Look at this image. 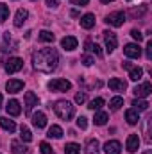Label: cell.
Listing matches in <instances>:
<instances>
[{"label":"cell","mask_w":152,"mask_h":154,"mask_svg":"<svg viewBox=\"0 0 152 154\" xmlns=\"http://www.w3.org/2000/svg\"><path fill=\"white\" fill-rule=\"evenodd\" d=\"M84 100H86V93H77L75 95V102L77 104H82Z\"/></svg>","instance_id":"f35d334b"},{"label":"cell","mask_w":152,"mask_h":154,"mask_svg":"<svg viewBox=\"0 0 152 154\" xmlns=\"http://www.w3.org/2000/svg\"><path fill=\"white\" fill-rule=\"evenodd\" d=\"M108 113L106 111H97L95 113V118H93V122H95V125H104L106 122H108Z\"/></svg>","instance_id":"cb8c5ba5"},{"label":"cell","mask_w":152,"mask_h":154,"mask_svg":"<svg viewBox=\"0 0 152 154\" xmlns=\"http://www.w3.org/2000/svg\"><path fill=\"white\" fill-rule=\"evenodd\" d=\"M102 34H104V41H106V50H108V52H113L114 48H116V45H118L116 34L111 32V31H104Z\"/></svg>","instance_id":"52a82bcc"},{"label":"cell","mask_w":152,"mask_h":154,"mask_svg":"<svg viewBox=\"0 0 152 154\" xmlns=\"http://www.w3.org/2000/svg\"><path fill=\"white\" fill-rule=\"evenodd\" d=\"M20 138H22L23 142H31V140H32V134H31V131H29L27 125H22V127H20Z\"/></svg>","instance_id":"f1b7e54d"},{"label":"cell","mask_w":152,"mask_h":154,"mask_svg":"<svg viewBox=\"0 0 152 154\" xmlns=\"http://www.w3.org/2000/svg\"><path fill=\"white\" fill-rule=\"evenodd\" d=\"M27 18H29L27 9H18L16 11V16H14V27H22L27 22Z\"/></svg>","instance_id":"e0dca14e"},{"label":"cell","mask_w":152,"mask_h":154,"mask_svg":"<svg viewBox=\"0 0 152 154\" xmlns=\"http://www.w3.org/2000/svg\"><path fill=\"white\" fill-rule=\"evenodd\" d=\"M102 4H109V2H113V0H100Z\"/></svg>","instance_id":"f6af8a7d"},{"label":"cell","mask_w":152,"mask_h":154,"mask_svg":"<svg viewBox=\"0 0 152 154\" xmlns=\"http://www.w3.org/2000/svg\"><path fill=\"white\" fill-rule=\"evenodd\" d=\"M77 127L79 129H86L88 127V118L86 116H79L77 118Z\"/></svg>","instance_id":"d590c367"},{"label":"cell","mask_w":152,"mask_h":154,"mask_svg":"<svg viewBox=\"0 0 152 154\" xmlns=\"http://www.w3.org/2000/svg\"><path fill=\"white\" fill-rule=\"evenodd\" d=\"M65 154H81V147L77 143H66L65 145Z\"/></svg>","instance_id":"d6a6232c"},{"label":"cell","mask_w":152,"mask_h":154,"mask_svg":"<svg viewBox=\"0 0 152 154\" xmlns=\"http://www.w3.org/2000/svg\"><path fill=\"white\" fill-rule=\"evenodd\" d=\"M11 151H13L14 154H25L27 151H29V149H27L25 145L18 143V142H13V143H11Z\"/></svg>","instance_id":"f546056e"},{"label":"cell","mask_w":152,"mask_h":154,"mask_svg":"<svg viewBox=\"0 0 152 154\" xmlns=\"http://www.w3.org/2000/svg\"><path fill=\"white\" fill-rule=\"evenodd\" d=\"M84 50H88V52H93L95 56H102V50H100V47L97 45V43H91V41H86V45H84Z\"/></svg>","instance_id":"603a6c76"},{"label":"cell","mask_w":152,"mask_h":154,"mask_svg":"<svg viewBox=\"0 0 152 154\" xmlns=\"http://www.w3.org/2000/svg\"><path fill=\"white\" fill-rule=\"evenodd\" d=\"M54 111H56V115L59 116L61 120H66V122L72 120L74 115H75V108L68 100H57L56 106H54Z\"/></svg>","instance_id":"7a4b0ae2"},{"label":"cell","mask_w":152,"mask_h":154,"mask_svg":"<svg viewBox=\"0 0 152 154\" xmlns=\"http://www.w3.org/2000/svg\"><path fill=\"white\" fill-rule=\"evenodd\" d=\"M0 127L5 129L7 133H14L16 131V124L13 120H9L7 116H0Z\"/></svg>","instance_id":"ac0fdd59"},{"label":"cell","mask_w":152,"mask_h":154,"mask_svg":"<svg viewBox=\"0 0 152 154\" xmlns=\"http://www.w3.org/2000/svg\"><path fill=\"white\" fill-rule=\"evenodd\" d=\"M125 120H127V124H131V125H136V124L140 122L138 111H134V109H127V111H125Z\"/></svg>","instance_id":"7402d4cb"},{"label":"cell","mask_w":152,"mask_h":154,"mask_svg":"<svg viewBox=\"0 0 152 154\" xmlns=\"http://www.w3.org/2000/svg\"><path fill=\"white\" fill-rule=\"evenodd\" d=\"M132 106H134V111H147L150 104L145 99H134L132 100Z\"/></svg>","instance_id":"44dd1931"},{"label":"cell","mask_w":152,"mask_h":154,"mask_svg":"<svg viewBox=\"0 0 152 154\" xmlns=\"http://www.w3.org/2000/svg\"><path fill=\"white\" fill-rule=\"evenodd\" d=\"M34 106H38V97H36L32 91H27V93H25V113L29 115Z\"/></svg>","instance_id":"30bf717a"},{"label":"cell","mask_w":152,"mask_h":154,"mask_svg":"<svg viewBox=\"0 0 152 154\" xmlns=\"http://www.w3.org/2000/svg\"><path fill=\"white\" fill-rule=\"evenodd\" d=\"M0 108H2V95H0Z\"/></svg>","instance_id":"bcb514c9"},{"label":"cell","mask_w":152,"mask_h":154,"mask_svg":"<svg viewBox=\"0 0 152 154\" xmlns=\"http://www.w3.org/2000/svg\"><path fill=\"white\" fill-rule=\"evenodd\" d=\"M81 61H82V65H84V66H91V65L95 63V59H93V57H90V56H84Z\"/></svg>","instance_id":"74e56055"},{"label":"cell","mask_w":152,"mask_h":154,"mask_svg":"<svg viewBox=\"0 0 152 154\" xmlns=\"http://www.w3.org/2000/svg\"><path fill=\"white\" fill-rule=\"evenodd\" d=\"M147 59H152V41H147Z\"/></svg>","instance_id":"ab89813d"},{"label":"cell","mask_w":152,"mask_h":154,"mask_svg":"<svg viewBox=\"0 0 152 154\" xmlns=\"http://www.w3.org/2000/svg\"><path fill=\"white\" fill-rule=\"evenodd\" d=\"M70 2H72L74 5H86L90 0H70Z\"/></svg>","instance_id":"60d3db41"},{"label":"cell","mask_w":152,"mask_h":154,"mask_svg":"<svg viewBox=\"0 0 152 154\" xmlns=\"http://www.w3.org/2000/svg\"><path fill=\"white\" fill-rule=\"evenodd\" d=\"M70 14H72V16H74V18H77V16H79V11H75V9H74V11H72V13H70Z\"/></svg>","instance_id":"ee69618b"},{"label":"cell","mask_w":152,"mask_h":154,"mask_svg":"<svg viewBox=\"0 0 152 154\" xmlns=\"http://www.w3.org/2000/svg\"><path fill=\"white\" fill-rule=\"evenodd\" d=\"M152 93V84L150 82H143V84H138L136 88H134V95L138 97V99H145V97H149Z\"/></svg>","instance_id":"ba28073f"},{"label":"cell","mask_w":152,"mask_h":154,"mask_svg":"<svg viewBox=\"0 0 152 154\" xmlns=\"http://www.w3.org/2000/svg\"><path fill=\"white\" fill-rule=\"evenodd\" d=\"M123 68H127V70H131V68H132V65H131L129 61H125V63H123Z\"/></svg>","instance_id":"7bdbcfd3"},{"label":"cell","mask_w":152,"mask_h":154,"mask_svg":"<svg viewBox=\"0 0 152 154\" xmlns=\"http://www.w3.org/2000/svg\"><path fill=\"white\" fill-rule=\"evenodd\" d=\"M143 154H152V152H150V151H147V152H143Z\"/></svg>","instance_id":"7dc6e473"},{"label":"cell","mask_w":152,"mask_h":154,"mask_svg":"<svg viewBox=\"0 0 152 154\" xmlns=\"http://www.w3.org/2000/svg\"><path fill=\"white\" fill-rule=\"evenodd\" d=\"M93 25H95V14L88 13V14H84V16L81 18V27H82V29H91Z\"/></svg>","instance_id":"d6986e66"},{"label":"cell","mask_w":152,"mask_h":154,"mask_svg":"<svg viewBox=\"0 0 152 154\" xmlns=\"http://www.w3.org/2000/svg\"><path fill=\"white\" fill-rule=\"evenodd\" d=\"M147 11H149V7H147V4H141V5H138V7H132L131 9V16H138V18H141V16H145L147 14Z\"/></svg>","instance_id":"ffe728a7"},{"label":"cell","mask_w":152,"mask_h":154,"mask_svg":"<svg viewBox=\"0 0 152 154\" xmlns=\"http://www.w3.org/2000/svg\"><path fill=\"white\" fill-rule=\"evenodd\" d=\"M38 38H39V41H45V43H52L56 36H54V34H52L50 31H41V32H39V36H38Z\"/></svg>","instance_id":"4dcf8cb0"},{"label":"cell","mask_w":152,"mask_h":154,"mask_svg":"<svg viewBox=\"0 0 152 154\" xmlns=\"http://www.w3.org/2000/svg\"><path fill=\"white\" fill-rule=\"evenodd\" d=\"M109 88L113 90V91H123L125 88H127V82L125 81H122V79H118V77H113V79H109Z\"/></svg>","instance_id":"2e32d148"},{"label":"cell","mask_w":152,"mask_h":154,"mask_svg":"<svg viewBox=\"0 0 152 154\" xmlns=\"http://www.w3.org/2000/svg\"><path fill=\"white\" fill-rule=\"evenodd\" d=\"M22 88H23V81H20V79H9L5 84V90L9 93H18V91H22Z\"/></svg>","instance_id":"9c48e42d"},{"label":"cell","mask_w":152,"mask_h":154,"mask_svg":"<svg viewBox=\"0 0 152 154\" xmlns=\"http://www.w3.org/2000/svg\"><path fill=\"white\" fill-rule=\"evenodd\" d=\"M123 54H125L127 57H131V59H136V57L141 56V48H140L138 43H127V45L123 47Z\"/></svg>","instance_id":"8992f818"},{"label":"cell","mask_w":152,"mask_h":154,"mask_svg":"<svg viewBox=\"0 0 152 154\" xmlns=\"http://www.w3.org/2000/svg\"><path fill=\"white\" fill-rule=\"evenodd\" d=\"M47 5L48 7H57L59 4H57V0H47Z\"/></svg>","instance_id":"b9f144b4"},{"label":"cell","mask_w":152,"mask_h":154,"mask_svg":"<svg viewBox=\"0 0 152 154\" xmlns=\"http://www.w3.org/2000/svg\"><path fill=\"white\" fill-rule=\"evenodd\" d=\"M39 151H41V154H56L54 149H52L47 142H41V143H39Z\"/></svg>","instance_id":"e575fe53"},{"label":"cell","mask_w":152,"mask_h":154,"mask_svg":"<svg viewBox=\"0 0 152 154\" xmlns=\"http://www.w3.org/2000/svg\"><path fill=\"white\" fill-rule=\"evenodd\" d=\"M5 111L9 113L11 116H18L22 113V108H20V102L16 100V99H13V100H9L7 102V106H5Z\"/></svg>","instance_id":"7c38bea8"},{"label":"cell","mask_w":152,"mask_h":154,"mask_svg":"<svg viewBox=\"0 0 152 154\" xmlns=\"http://www.w3.org/2000/svg\"><path fill=\"white\" fill-rule=\"evenodd\" d=\"M125 22V13L123 11H114L111 14H108L106 18V23H109L111 27H122Z\"/></svg>","instance_id":"277c9868"},{"label":"cell","mask_w":152,"mask_h":154,"mask_svg":"<svg viewBox=\"0 0 152 154\" xmlns=\"http://www.w3.org/2000/svg\"><path fill=\"white\" fill-rule=\"evenodd\" d=\"M48 136H50V138H61V136H63V129H61L59 125H52V127L48 129Z\"/></svg>","instance_id":"1f68e13d"},{"label":"cell","mask_w":152,"mask_h":154,"mask_svg":"<svg viewBox=\"0 0 152 154\" xmlns=\"http://www.w3.org/2000/svg\"><path fill=\"white\" fill-rule=\"evenodd\" d=\"M104 104H106V102H104V99H102V97H97V99H93V100L90 102V106H88V108H90V109H93V111H99Z\"/></svg>","instance_id":"4316f807"},{"label":"cell","mask_w":152,"mask_h":154,"mask_svg":"<svg viewBox=\"0 0 152 154\" xmlns=\"http://www.w3.org/2000/svg\"><path fill=\"white\" fill-rule=\"evenodd\" d=\"M32 125L38 127V129H43V127L47 125V115H45L43 111L34 113V115H32Z\"/></svg>","instance_id":"9a60e30c"},{"label":"cell","mask_w":152,"mask_h":154,"mask_svg":"<svg viewBox=\"0 0 152 154\" xmlns=\"http://www.w3.org/2000/svg\"><path fill=\"white\" fill-rule=\"evenodd\" d=\"M131 36H132V38L136 39V41H138V43H140V41H141V39H143V34H141V32H140V31H138V29H132V31H131Z\"/></svg>","instance_id":"8d00e7d4"},{"label":"cell","mask_w":152,"mask_h":154,"mask_svg":"<svg viewBox=\"0 0 152 154\" xmlns=\"http://www.w3.org/2000/svg\"><path fill=\"white\" fill-rule=\"evenodd\" d=\"M122 151V145L118 140H109L106 145H104V152L106 154H120Z\"/></svg>","instance_id":"8fae6325"},{"label":"cell","mask_w":152,"mask_h":154,"mask_svg":"<svg viewBox=\"0 0 152 154\" xmlns=\"http://www.w3.org/2000/svg\"><path fill=\"white\" fill-rule=\"evenodd\" d=\"M59 63V54L56 48H41L38 52L32 54V65L34 68L43 72V74H50L57 68Z\"/></svg>","instance_id":"6da1fadb"},{"label":"cell","mask_w":152,"mask_h":154,"mask_svg":"<svg viewBox=\"0 0 152 154\" xmlns=\"http://www.w3.org/2000/svg\"><path fill=\"white\" fill-rule=\"evenodd\" d=\"M9 16V7L5 4H0V22H5Z\"/></svg>","instance_id":"836d02e7"},{"label":"cell","mask_w":152,"mask_h":154,"mask_svg":"<svg viewBox=\"0 0 152 154\" xmlns=\"http://www.w3.org/2000/svg\"><path fill=\"white\" fill-rule=\"evenodd\" d=\"M99 142L97 140H90L88 142V147H86V154H99Z\"/></svg>","instance_id":"83f0119b"},{"label":"cell","mask_w":152,"mask_h":154,"mask_svg":"<svg viewBox=\"0 0 152 154\" xmlns=\"http://www.w3.org/2000/svg\"><path fill=\"white\" fill-rule=\"evenodd\" d=\"M22 68H23V59H20V57H9L5 61V72L7 74H16Z\"/></svg>","instance_id":"5b68a950"},{"label":"cell","mask_w":152,"mask_h":154,"mask_svg":"<svg viewBox=\"0 0 152 154\" xmlns=\"http://www.w3.org/2000/svg\"><path fill=\"white\" fill-rule=\"evenodd\" d=\"M48 88L52 91H68L72 88V82L66 81V79H52L48 82Z\"/></svg>","instance_id":"3957f363"},{"label":"cell","mask_w":152,"mask_h":154,"mask_svg":"<svg viewBox=\"0 0 152 154\" xmlns=\"http://www.w3.org/2000/svg\"><path fill=\"white\" fill-rule=\"evenodd\" d=\"M77 38L74 36H65V38L61 39V47L65 48V50H68V52H72V50H75L77 48Z\"/></svg>","instance_id":"5bb4252c"},{"label":"cell","mask_w":152,"mask_h":154,"mask_svg":"<svg viewBox=\"0 0 152 154\" xmlns=\"http://www.w3.org/2000/svg\"><path fill=\"white\" fill-rule=\"evenodd\" d=\"M143 75V70L140 68V66H132L131 70H129V79L131 81H140Z\"/></svg>","instance_id":"d4e9b609"},{"label":"cell","mask_w":152,"mask_h":154,"mask_svg":"<svg viewBox=\"0 0 152 154\" xmlns=\"http://www.w3.org/2000/svg\"><path fill=\"white\" fill-rule=\"evenodd\" d=\"M122 106H123V99H122V97H113V99L109 100V109H111V111H118Z\"/></svg>","instance_id":"484cf974"},{"label":"cell","mask_w":152,"mask_h":154,"mask_svg":"<svg viewBox=\"0 0 152 154\" xmlns=\"http://www.w3.org/2000/svg\"><path fill=\"white\" fill-rule=\"evenodd\" d=\"M125 147H127V151H129V152H136V151H138V147H140V136H138V134H129Z\"/></svg>","instance_id":"4fadbf2b"}]
</instances>
